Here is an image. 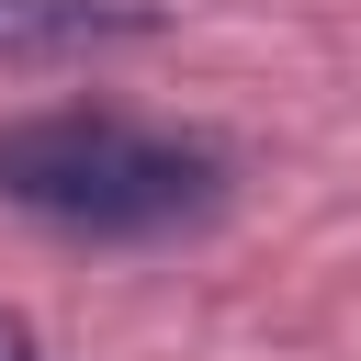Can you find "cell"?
Listing matches in <instances>:
<instances>
[{"label":"cell","instance_id":"1","mask_svg":"<svg viewBox=\"0 0 361 361\" xmlns=\"http://www.w3.org/2000/svg\"><path fill=\"white\" fill-rule=\"evenodd\" d=\"M0 203L56 226V237H102V248H158V237H203L237 203V158L192 124H147L113 102H56L0 124Z\"/></svg>","mask_w":361,"mask_h":361},{"label":"cell","instance_id":"2","mask_svg":"<svg viewBox=\"0 0 361 361\" xmlns=\"http://www.w3.org/2000/svg\"><path fill=\"white\" fill-rule=\"evenodd\" d=\"M158 0H0V68H90L113 45H147Z\"/></svg>","mask_w":361,"mask_h":361},{"label":"cell","instance_id":"3","mask_svg":"<svg viewBox=\"0 0 361 361\" xmlns=\"http://www.w3.org/2000/svg\"><path fill=\"white\" fill-rule=\"evenodd\" d=\"M0 361H56V350H45V338H34L23 316H0Z\"/></svg>","mask_w":361,"mask_h":361}]
</instances>
